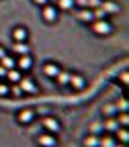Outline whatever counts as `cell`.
<instances>
[{
  "instance_id": "cell-4",
  "label": "cell",
  "mask_w": 129,
  "mask_h": 147,
  "mask_svg": "<svg viewBox=\"0 0 129 147\" xmlns=\"http://www.w3.org/2000/svg\"><path fill=\"white\" fill-rule=\"evenodd\" d=\"M37 145H39V147H58L60 141H58V135L43 131L41 135H37Z\"/></svg>"
},
{
  "instance_id": "cell-8",
  "label": "cell",
  "mask_w": 129,
  "mask_h": 147,
  "mask_svg": "<svg viewBox=\"0 0 129 147\" xmlns=\"http://www.w3.org/2000/svg\"><path fill=\"white\" fill-rule=\"evenodd\" d=\"M14 57H16V67L21 69L23 74L33 69V57H31V53H27V55H14Z\"/></svg>"
},
{
  "instance_id": "cell-9",
  "label": "cell",
  "mask_w": 129,
  "mask_h": 147,
  "mask_svg": "<svg viewBox=\"0 0 129 147\" xmlns=\"http://www.w3.org/2000/svg\"><path fill=\"white\" fill-rule=\"evenodd\" d=\"M62 71V67L55 63V61H45L43 63V74L47 78H51V80H55V76H58V74Z\"/></svg>"
},
{
  "instance_id": "cell-5",
  "label": "cell",
  "mask_w": 129,
  "mask_h": 147,
  "mask_svg": "<svg viewBox=\"0 0 129 147\" xmlns=\"http://www.w3.org/2000/svg\"><path fill=\"white\" fill-rule=\"evenodd\" d=\"M18 86H21L23 94H37V92H39V84H37V80L27 78V76H23V78H21Z\"/></svg>"
},
{
  "instance_id": "cell-32",
  "label": "cell",
  "mask_w": 129,
  "mask_h": 147,
  "mask_svg": "<svg viewBox=\"0 0 129 147\" xmlns=\"http://www.w3.org/2000/svg\"><path fill=\"white\" fill-rule=\"evenodd\" d=\"M115 147H127V145H123V143H121V145H119V143H115Z\"/></svg>"
},
{
  "instance_id": "cell-11",
  "label": "cell",
  "mask_w": 129,
  "mask_h": 147,
  "mask_svg": "<svg viewBox=\"0 0 129 147\" xmlns=\"http://www.w3.org/2000/svg\"><path fill=\"white\" fill-rule=\"evenodd\" d=\"M21 78H23V71L18 69V67H12V69L6 71V82H8V84H18V82H21Z\"/></svg>"
},
{
  "instance_id": "cell-28",
  "label": "cell",
  "mask_w": 129,
  "mask_h": 147,
  "mask_svg": "<svg viewBox=\"0 0 129 147\" xmlns=\"http://www.w3.org/2000/svg\"><path fill=\"white\" fill-rule=\"evenodd\" d=\"M6 71H8V69H6L4 65H0V80H6Z\"/></svg>"
},
{
  "instance_id": "cell-26",
  "label": "cell",
  "mask_w": 129,
  "mask_h": 147,
  "mask_svg": "<svg viewBox=\"0 0 129 147\" xmlns=\"http://www.w3.org/2000/svg\"><path fill=\"white\" fill-rule=\"evenodd\" d=\"M10 94H14V96H21V94H23L21 86H18V84H10Z\"/></svg>"
},
{
  "instance_id": "cell-19",
  "label": "cell",
  "mask_w": 129,
  "mask_h": 147,
  "mask_svg": "<svg viewBox=\"0 0 129 147\" xmlns=\"http://www.w3.org/2000/svg\"><path fill=\"white\" fill-rule=\"evenodd\" d=\"M103 125H105V131H109V133H115L117 129H119V123H117V119H115V117H109Z\"/></svg>"
},
{
  "instance_id": "cell-3",
  "label": "cell",
  "mask_w": 129,
  "mask_h": 147,
  "mask_svg": "<svg viewBox=\"0 0 129 147\" xmlns=\"http://www.w3.org/2000/svg\"><path fill=\"white\" fill-rule=\"evenodd\" d=\"M58 14H60V10H58V6L55 4H45V6H41V18L45 23H49V25H53L55 21H58Z\"/></svg>"
},
{
  "instance_id": "cell-7",
  "label": "cell",
  "mask_w": 129,
  "mask_h": 147,
  "mask_svg": "<svg viewBox=\"0 0 129 147\" xmlns=\"http://www.w3.org/2000/svg\"><path fill=\"white\" fill-rule=\"evenodd\" d=\"M41 125H43V131L53 133V135H58V133L62 131V123L55 119V117H45V119L41 121Z\"/></svg>"
},
{
  "instance_id": "cell-15",
  "label": "cell",
  "mask_w": 129,
  "mask_h": 147,
  "mask_svg": "<svg viewBox=\"0 0 129 147\" xmlns=\"http://www.w3.org/2000/svg\"><path fill=\"white\" fill-rule=\"evenodd\" d=\"M84 147H100V135L88 133V137H84Z\"/></svg>"
},
{
  "instance_id": "cell-25",
  "label": "cell",
  "mask_w": 129,
  "mask_h": 147,
  "mask_svg": "<svg viewBox=\"0 0 129 147\" xmlns=\"http://www.w3.org/2000/svg\"><path fill=\"white\" fill-rule=\"evenodd\" d=\"M74 6H76V8H88L90 0H74Z\"/></svg>"
},
{
  "instance_id": "cell-10",
  "label": "cell",
  "mask_w": 129,
  "mask_h": 147,
  "mask_svg": "<svg viewBox=\"0 0 129 147\" xmlns=\"http://www.w3.org/2000/svg\"><path fill=\"white\" fill-rule=\"evenodd\" d=\"M70 80H72V71H68L64 67H62V71L58 74V76H55V82H58V86H62V88L70 86Z\"/></svg>"
},
{
  "instance_id": "cell-22",
  "label": "cell",
  "mask_w": 129,
  "mask_h": 147,
  "mask_svg": "<svg viewBox=\"0 0 129 147\" xmlns=\"http://www.w3.org/2000/svg\"><path fill=\"white\" fill-rule=\"evenodd\" d=\"M117 123H119V127H127L129 125V115H127V110H123V113H119L117 117Z\"/></svg>"
},
{
  "instance_id": "cell-21",
  "label": "cell",
  "mask_w": 129,
  "mask_h": 147,
  "mask_svg": "<svg viewBox=\"0 0 129 147\" xmlns=\"http://www.w3.org/2000/svg\"><path fill=\"white\" fill-rule=\"evenodd\" d=\"M115 137H113V133L111 135H100V147H115Z\"/></svg>"
},
{
  "instance_id": "cell-27",
  "label": "cell",
  "mask_w": 129,
  "mask_h": 147,
  "mask_svg": "<svg viewBox=\"0 0 129 147\" xmlns=\"http://www.w3.org/2000/svg\"><path fill=\"white\" fill-rule=\"evenodd\" d=\"M92 14H94V21H96V18H107V12H105L100 6H98L96 10H92Z\"/></svg>"
},
{
  "instance_id": "cell-12",
  "label": "cell",
  "mask_w": 129,
  "mask_h": 147,
  "mask_svg": "<svg viewBox=\"0 0 129 147\" xmlns=\"http://www.w3.org/2000/svg\"><path fill=\"white\" fill-rule=\"evenodd\" d=\"M113 137H115V141L127 145V143H129V131H127V127H119L117 131L113 133Z\"/></svg>"
},
{
  "instance_id": "cell-17",
  "label": "cell",
  "mask_w": 129,
  "mask_h": 147,
  "mask_svg": "<svg viewBox=\"0 0 129 147\" xmlns=\"http://www.w3.org/2000/svg\"><path fill=\"white\" fill-rule=\"evenodd\" d=\"M31 49H29V43H14L12 45V55H27Z\"/></svg>"
},
{
  "instance_id": "cell-1",
  "label": "cell",
  "mask_w": 129,
  "mask_h": 147,
  "mask_svg": "<svg viewBox=\"0 0 129 147\" xmlns=\"http://www.w3.org/2000/svg\"><path fill=\"white\" fill-rule=\"evenodd\" d=\"M90 29H92V33L98 35V37H107V35L113 33V23L107 21V18H96V21L90 23Z\"/></svg>"
},
{
  "instance_id": "cell-31",
  "label": "cell",
  "mask_w": 129,
  "mask_h": 147,
  "mask_svg": "<svg viewBox=\"0 0 129 147\" xmlns=\"http://www.w3.org/2000/svg\"><path fill=\"white\" fill-rule=\"evenodd\" d=\"M6 53H8V51H6V49H4L2 45H0V59H2V57H4V55H6Z\"/></svg>"
},
{
  "instance_id": "cell-24",
  "label": "cell",
  "mask_w": 129,
  "mask_h": 147,
  "mask_svg": "<svg viewBox=\"0 0 129 147\" xmlns=\"http://www.w3.org/2000/svg\"><path fill=\"white\" fill-rule=\"evenodd\" d=\"M103 131H105V125L103 123H94V125L90 127V133L92 135H103Z\"/></svg>"
},
{
  "instance_id": "cell-14",
  "label": "cell",
  "mask_w": 129,
  "mask_h": 147,
  "mask_svg": "<svg viewBox=\"0 0 129 147\" xmlns=\"http://www.w3.org/2000/svg\"><path fill=\"white\" fill-rule=\"evenodd\" d=\"M100 8H103L107 14H111V12H119V4L113 2V0H103V2H100Z\"/></svg>"
},
{
  "instance_id": "cell-23",
  "label": "cell",
  "mask_w": 129,
  "mask_h": 147,
  "mask_svg": "<svg viewBox=\"0 0 129 147\" xmlns=\"http://www.w3.org/2000/svg\"><path fill=\"white\" fill-rule=\"evenodd\" d=\"M0 96H10V84L6 80H0Z\"/></svg>"
},
{
  "instance_id": "cell-16",
  "label": "cell",
  "mask_w": 129,
  "mask_h": 147,
  "mask_svg": "<svg viewBox=\"0 0 129 147\" xmlns=\"http://www.w3.org/2000/svg\"><path fill=\"white\" fill-rule=\"evenodd\" d=\"M0 65H4L6 69H12V67H16V57L14 55H10V53H6L2 59H0Z\"/></svg>"
},
{
  "instance_id": "cell-29",
  "label": "cell",
  "mask_w": 129,
  "mask_h": 147,
  "mask_svg": "<svg viewBox=\"0 0 129 147\" xmlns=\"http://www.w3.org/2000/svg\"><path fill=\"white\" fill-rule=\"evenodd\" d=\"M33 2H35L37 6H45V4H49V0H33Z\"/></svg>"
},
{
  "instance_id": "cell-18",
  "label": "cell",
  "mask_w": 129,
  "mask_h": 147,
  "mask_svg": "<svg viewBox=\"0 0 129 147\" xmlns=\"http://www.w3.org/2000/svg\"><path fill=\"white\" fill-rule=\"evenodd\" d=\"M78 18H80L82 23H92V21H94V14H92V10H90V8H80Z\"/></svg>"
},
{
  "instance_id": "cell-6",
  "label": "cell",
  "mask_w": 129,
  "mask_h": 147,
  "mask_svg": "<svg viewBox=\"0 0 129 147\" xmlns=\"http://www.w3.org/2000/svg\"><path fill=\"white\" fill-rule=\"evenodd\" d=\"M10 37H12V41H14V43H27V41H29V29L23 27V25L12 27Z\"/></svg>"
},
{
  "instance_id": "cell-13",
  "label": "cell",
  "mask_w": 129,
  "mask_h": 147,
  "mask_svg": "<svg viewBox=\"0 0 129 147\" xmlns=\"http://www.w3.org/2000/svg\"><path fill=\"white\" fill-rule=\"evenodd\" d=\"M70 86L74 88V90H84V86H86V80L80 76V74H72V80H70Z\"/></svg>"
},
{
  "instance_id": "cell-30",
  "label": "cell",
  "mask_w": 129,
  "mask_h": 147,
  "mask_svg": "<svg viewBox=\"0 0 129 147\" xmlns=\"http://www.w3.org/2000/svg\"><path fill=\"white\" fill-rule=\"evenodd\" d=\"M127 80H129V76H127V71H123V74H121V84H127Z\"/></svg>"
},
{
  "instance_id": "cell-2",
  "label": "cell",
  "mask_w": 129,
  "mask_h": 147,
  "mask_svg": "<svg viewBox=\"0 0 129 147\" xmlns=\"http://www.w3.org/2000/svg\"><path fill=\"white\" fill-rule=\"evenodd\" d=\"M35 119H37L35 108H21V110L16 113V123H18V125L29 127V125H33V123H35Z\"/></svg>"
},
{
  "instance_id": "cell-20",
  "label": "cell",
  "mask_w": 129,
  "mask_h": 147,
  "mask_svg": "<svg viewBox=\"0 0 129 147\" xmlns=\"http://www.w3.org/2000/svg\"><path fill=\"white\" fill-rule=\"evenodd\" d=\"M58 10H66V12H70V10H74L76 6H74V0H58Z\"/></svg>"
}]
</instances>
